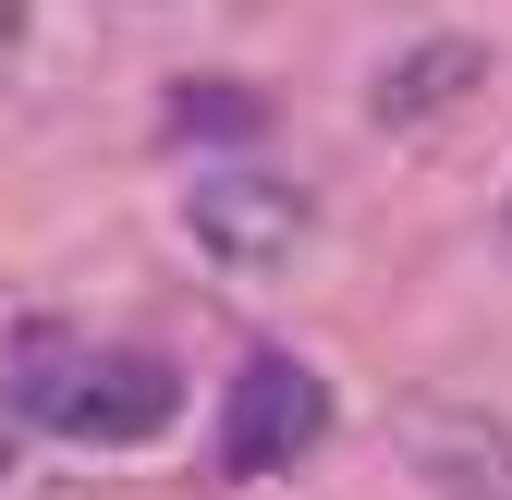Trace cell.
<instances>
[{"mask_svg":"<svg viewBox=\"0 0 512 500\" xmlns=\"http://www.w3.org/2000/svg\"><path fill=\"white\" fill-rule=\"evenodd\" d=\"M183 232H196V257H220V269H244V281H269V269L305 257L317 208L293 196L281 171H208L196 196H183Z\"/></svg>","mask_w":512,"mask_h":500,"instance_id":"obj_1","label":"cell"},{"mask_svg":"<svg viewBox=\"0 0 512 500\" xmlns=\"http://www.w3.org/2000/svg\"><path fill=\"white\" fill-rule=\"evenodd\" d=\"M49 415H61V427H86V440H159V427H171V366H147V354L86 366V379L61 391Z\"/></svg>","mask_w":512,"mask_h":500,"instance_id":"obj_4","label":"cell"},{"mask_svg":"<svg viewBox=\"0 0 512 500\" xmlns=\"http://www.w3.org/2000/svg\"><path fill=\"white\" fill-rule=\"evenodd\" d=\"M391 440L427 464V488H439V500H512V427H500V415H476V403H403Z\"/></svg>","mask_w":512,"mask_h":500,"instance_id":"obj_3","label":"cell"},{"mask_svg":"<svg viewBox=\"0 0 512 500\" xmlns=\"http://www.w3.org/2000/svg\"><path fill=\"white\" fill-rule=\"evenodd\" d=\"M317 427H330V391H317V366L256 354L244 379L220 391V464H232V476H281V464H305Z\"/></svg>","mask_w":512,"mask_h":500,"instance_id":"obj_2","label":"cell"},{"mask_svg":"<svg viewBox=\"0 0 512 500\" xmlns=\"http://www.w3.org/2000/svg\"><path fill=\"white\" fill-rule=\"evenodd\" d=\"M13 37H25V0H0V49H13Z\"/></svg>","mask_w":512,"mask_h":500,"instance_id":"obj_7","label":"cell"},{"mask_svg":"<svg viewBox=\"0 0 512 500\" xmlns=\"http://www.w3.org/2000/svg\"><path fill=\"white\" fill-rule=\"evenodd\" d=\"M171 122H183V135H208V122H220V135H244L256 98H244V86H183V110H171Z\"/></svg>","mask_w":512,"mask_h":500,"instance_id":"obj_6","label":"cell"},{"mask_svg":"<svg viewBox=\"0 0 512 500\" xmlns=\"http://www.w3.org/2000/svg\"><path fill=\"white\" fill-rule=\"evenodd\" d=\"M476 74H488V49H476V37H427V49H403L391 74H378V122H391V135H403V122H439Z\"/></svg>","mask_w":512,"mask_h":500,"instance_id":"obj_5","label":"cell"}]
</instances>
